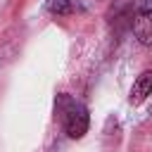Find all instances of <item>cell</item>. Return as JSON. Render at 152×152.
Returning <instances> with one entry per match:
<instances>
[{
  "label": "cell",
  "mask_w": 152,
  "mask_h": 152,
  "mask_svg": "<svg viewBox=\"0 0 152 152\" xmlns=\"http://www.w3.org/2000/svg\"><path fill=\"white\" fill-rule=\"evenodd\" d=\"M55 114H57V119H59V124H62V128H64V133L69 138L78 140V138L86 135L90 116H88V109H86L83 102H78L71 95L62 93L55 100Z\"/></svg>",
  "instance_id": "6da1fadb"
},
{
  "label": "cell",
  "mask_w": 152,
  "mask_h": 152,
  "mask_svg": "<svg viewBox=\"0 0 152 152\" xmlns=\"http://www.w3.org/2000/svg\"><path fill=\"white\" fill-rule=\"evenodd\" d=\"M152 95V71H142L135 81H133V88H131V95H128V102L131 104H142L147 97Z\"/></svg>",
  "instance_id": "3957f363"
},
{
  "label": "cell",
  "mask_w": 152,
  "mask_h": 152,
  "mask_svg": "<svg viewBox=\"0 0 152 152\" xmlns=\"http://www.w3.org/2000/svg\"><path fill=\"white\" fill-rule=\"evenodd\" d=\"M131 26H133V36L138 38L140 45H152V0L138 10Z\"/></svg>",
  "instance_id": "7a4b0ae2"
},
{
  "label": "cell",
  "mask_w": 152,
  "mask_h": 152,
  "mask_svg": "<svg viewBox=\"0 0 152 152\" xmlns=\"http://www.w3.org/2000/svg\"><path fill=\"white\" fill-rule=\"evenodd\" d=\"M109 19H112V24H114V21H116V24H121V21L133 19V17H131V0H114Z\"/></svg>",
  "instance_id": "277c9868"
},
{
  "label": "cell",
  "mask_w": 152,
  "mask_h": 152,
  "mask_svg": "<svg viewBox=\"0 0 152 152\" xmlns=\"http://www.w3.org/2000/svg\"><path fill=\"white\" fill-rule=\"evenodd\" d=\"M45 10H48L52 17H66V14L76 12V7H74L71 0H48Z\"/></svg>",
  "instance_id": "5b68a950"
}]
</instances>
